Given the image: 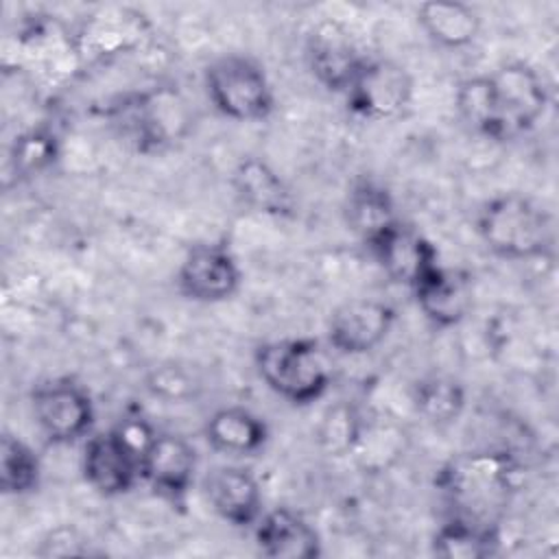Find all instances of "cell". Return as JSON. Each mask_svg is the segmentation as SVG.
<instances>
[{"instance_id":"cell-17","label":"cell","mask_w":559,"mask_h":559,"mask_svg":"<svg viewBox=\"0 0 559 559\" xmlns=\"http://www.w3.org/2000/svg\"><path fill=\"white\" fill-rule=\"evenodd\" d=\"M231 188L238 201L255 214L271 218H293L297 214L295 192L262 157H242L231 173Z\"/></svg>"},{"instance_id":"cell-29","label":"cell","mask_w":559,"mask_h":559,"mask_svg":"<svg viewBox=\"0 0 559 559\" xmlns=\"http://www.w3.org/2000/svg\"><path fill=\"white\" fill-rule=\"evenodd\" d=\"M155 395L164 400H183L192 395V380L175 365H162L148 376L146 384Z\"/></svg>"},{"instance_id":"cell-19","label":"cell","mask_w":559,"mask_h":559,"mask_svg":"<svg viewBox=\"0 0 559 559\" xmlns=\"http://www.w3.org/2000/svg\"><path fill=\"white\" fill-rule=\"evenodd\" d=\"M343 221L347 229L367 247L389 227H393L400 216L391 190L371 177H362L347 188L343 201Z\"/></svg>"},{"instance_id":"cell-13","label":"cell","mask_w":559,"mask_h":559,"mask_svg":"<svg viewBox=\"0 0 559 559\" xmlns=\"http://www.w3.org/2000/svg\"><path fill=\"white\" fill-rule=\"evenodd\" d=\"M367 251L391 282L406 288H415L424 275L441 264L432 240L402 218L367 245Z\"/></svg>"},{"instance_id":"cell-26","label":"cell","mask_w":559,"mask_h":559,"mask_svg":"<svg viewBox=\"0 0 559 559\" xmlns=\"http://www.w3.org/2000/svg\"><path fill=\"white\" fill-rule=\"evenodd\" d=\"M365 419L367 417L352 402L330 404L317 424V443L321 452H325L328 456L352 454L362 432Z\"/></svg>"},{"instance_id":"cell-6","label":"cell","mask_w":559,"mask_h":559,"mask_svg":"<svg viewBox=\"0 0 559 559\" xmlns=\"http://www.w3.org/2000/svg\"><path fill=\"white\" fill-rule=\"evenodd\" d=\"M31 415L52 445H72L94 432L96 406L90 391L70 376L37 382L28 393Z\"/></svg>"},{"instance_id":"cell-5","label":"cell","mask_w":559,"mask_h":559,"mask_svg":"<svg viewBox=\"0 0 559 559\" xmlns=\"http://www.w3.org/2000/svg\"><path fill=\"white\" fill-rule=\"evenodd\" d=\"M518 465L509 452H469L452 459L439 472V487L450 496L463 515L496 524L491 509L498 507L515 485Z\"/></svg>"},{"instance_id":"cell-9","label":"cell","mask_w":559,"mask_h":559,"mask_svg":"<svg viewBox=\"0 0 559 559\" xmlns=\"http://www.w3.org/2000/svg\"><path fill=\"white\" fill-rule=\"evenodd\" d=\"M199 469L197 448L181 435L159 432L142 454L140 476L142 483L173 509H181L194 487Z\"/></svg>"},{"instance_id":"cell-7","label":"cell","mask_w":559,"mask_h":559,"mask_svg":"<svg viewBox=\"0 0 559 559\" xmlns=\"http://www.w3.org/2000/svg\"><path fill=\"white\" fill-rule=\"evenodd\" d=\"M343 96L354 116L373 122L391 120L411 107L415 79L411 70L395 59L367 57Z\"/></svg>"},{"instance_id":"cell-30","label":"cell","mask_w":559,"mask_h":559,"mask_svg":"<svg viewBox=\"0 0 559 559\" xmlns=\"http://www.w3.org/2000/svg\"><path fill=\"white\" fill-rule=\"evenodd\" d=\"M116 435L124 441V445L142 461V454L146 452V448L151 445L153 437L157 435V430L140 415H129L122 417L116 426H114Z\"/></svg>"},{"instance_id":"cell-21","label":"cell","mask_w":559,"mask_h":559,"mask_svg":"<svg viewBox=\"0 0 559 559\" xmlns=\"http://www.w3.org/2000/svg\"><path fill=\"white\" fill-rule=\"evenodd\" d=\"M417 24L426 37L445 50H461L472 46L483 28L478 11L465 2H421L415 11Z\"/></svg>"},{"instance_id":"cell-22","label":"cell","mask_w":559,"mask_h":559,"mask_svg":"<svg viewBox=\"0 0 559 559\" xmlns=\"http://www.w3.org/2000/svg\"><path fill=\"white\" fill-rule=\"evenodd\" d=\"M498 524L450 515L432 535V552L441 559H485L498 552Z\"/></svg>"},{"instance_id":"cell-15","label":"cell","mask_w":559,"mask_h":559,"mask_svg":"<svg viewBox=\"0 0 559 559\" xmlns=\"http://www.w3.org/2000/svg\"><path fill=\"white\" fill-rule=\"evenodd\" d=\"M253 539L260 555L269 559H317L323 542L314 524L290 507H275L253 524Z\"/></svg>"},{"instance_id":"cell-1","label":"cell","mask_w":559,"mask_h":559,"mask_svg":"<svg viewBox=\"0 0 559 559\" xmlns=\"http://www.w3.org/2000/svg\"><path fill=\"white\" fill-rule=\"evenodd\" d=\"M548 103L544 76L522 59L504 61L487 74L467 76L454 92L459 118L491 142L526 135L544 118Z\"/></svg>"},{"instance_id":"cell-11","label":"cell","mask_w":559,"mask_h":559,"mask_svg":"<svg viewBox=\"0 0 559 559\" xmlns=\"http://www.w3.org/2000/svg\"><path fill=\"white\" fill-rule=\"evenodd\" d=\"M395 308L378 297H354L336 306L328 319V343L343 356L378 349L395 325Z\"/></svg>"},{"instance_id":"cell-27","label":"cell","mask_w":559,"mask_h":559,"mask_svg":"<svg viewBox=\"0 0 559 559\" xmlns=\"http://www.w3.org/2000/svg\"><path fill=\"white\" fill-rule=\"evenodd\" d=\"M360 467L367 472H384L389 465L384 456H404V435L393 426H382L380 421L365 419L362 432L352 450Z\"/></svg>"},{"instance_id":"cell-4","label":"cell","mask_w":559,"mask_h":559,"mask_svg":"<svg viewBox=\"0 0 559 559\" xmlns=\"http://www.w3.org/2000/svg\"><path fill=\"white\" fill-rule=\"evenodd\" d=\"M210 105L234 122H262L275 109V92L264 66L247 52H223L203 68Z\"/></svg>"},{"instance_id":"cell-25","label":"cell","mask_w":559,"mask_h":559,"mask_svg":"<svg viewBox=\"0 0 559 559\" xmlns=\"http://www.w3.org/2000/svg\"><path fill=\"white\" fill-rule=\"evenodd\" d=\"M59 135L48 127H33L13 138L7 157V170L17 179L41 175L59 159Z\"/></svg>"},{"instance_id":"cell-3","label":"cell","mask_w":559,"mask_h":559,"mask_svg":"<svg viewBox=\"0 0 559 559\" xmlns=\"http://www.w3.org/2000/svg\"><path fill=\"white\" fill-rule=\"evenodd\" d=\"M253 367L269 391L295 406L319 402L332 384L325 354L319 341L310 336L275 338L258 345Z\"/></svg>"},{"instance_id":"cell-16","label":"cell","mask_w":559,"mask_h":559,"mask_svg":"<svg viewBox=\"0 0 559 559\" xmlns=\"http://www.w3.org/2000/svg\"><path fill=\"white\" fill-rule=\"evenodd\" d=\"M421 314L441 330L459 325L472 310L474 286L465 271L437 264L411 288Z\"/></svg>"},{"instance_id":"cell-14","label":"cell","mask_w":559,"mask_h":559,"mask_svg":"<svg viewBox=\"0 0 559 559\" xmlns=\"http://www.w3.org/2000/svg\"><path fill=\"white\" fill-rule=\"evenodd\" d=\"M203 493L210 509L236 528H253L264 513L260 480L245 465H214L203 478Z\"/></svg>"},{"instance_id":"cell-24","label":"cell","mask_w":559,"mask_h":559,"mask_svg":"<svg viewBox=\"0 0 559 559\" xmlns=\"http://www.w3.org/2000/svg\"><path fill=\"white\" fill-rule=\"evenodd\" d=\"M41 483V461L37 452L13 432L0 437V491L4 496H28Z\"/></svg>"},{"instance_id":"cell-18","label":"cell","mask_w":559,"mask_h":559,"mask_svg":"<svg viewBox=\"0 0 559 559\" xmlns=\"http://www.w3.org/2000/svg\"><path fill=\"white\" fill-rule=\"evenodd\" d=\"M183 105L177 94L153 90L129 103V129L140 151H159L183 133Z\"/></svg>"},{"instance_id":"cell-23","label":"cell","mask_w":559,"mask_h":559,"mask_svg":"<svg viewBox=\"0 0 559 559\" xmlns=\"http://www.w3.org/2000/svg\"><path fill=\"white\" fill-rule=\"evenodd\" d=\"M411 402L415 413L435 428L452 426L467 406V391L461 380L445 373H428L413 384Z\"/></svg>"},{"instance_id":"cell-12","label":"cell","mask_w":559,"mask_h":559,"mask_svg":"<svg viewBox=\"0 0 559 559\" xmlns=\"http://www.w3.org/2000/svg\"><path fill=\"white\" fill-rule=\"evenodd\" d=\"M81 476L87 487L103 498L124 496L142 483L140 459L124 445L114 428L92 432L83 441Z\"/></svg>"},{"instance_id":"cell-8","label":"cell","mask_w":559,"mask_h":559,"mask_svg":"<svg viewBox=\"0 0 559 559\" xmlns=\"http://www.w3.org/2000/svg\"><path fill=\"white\" fill-rule=\"evenodd\" d=\"M175 284L188 301L223 304L240 290L242 269L227 242H194L179 262Z\"/></svg>"},{"instance_id":"cell-20","label":"cell","mask_w":559,"mask_h":559,"mask_svg":"<svg viewBox=\"0 0 559 559\" xmlns=\"http://www.w3.org/2000/svg\"><path fill=\"white\" fill-rule=\"evenodd\" d=\"M203 437L218 454L253 456L264 450L271 432L258 413L245 406H223L207 417Z\"/></svg>"},{"instance_id":"cell-10","label":"cell","mask_w":559,"mask_h":559,"mask_svg":"<svg viewBox=\"0 0 559 559\" xmlns=\"http://www.w3.org/2000/svg\"><path fill=\"white\" fill-rule=\"evenodd\" d=\"M306 63L314 81L334 94H345L365 63L352 31L334 17L319 20L306 35Z\"/></svg>"},{"instance_id":"cell-2","label":"cell","mask_w":559,"mask_h":559,"mask_svg":"<svg viewBox=\"0 0 559 559\" xmlns=\"http://www.w3.org/2000/svg\"><path fill=\"white\" fill-rule=\"evenodd\" d=\"M476 234L493 255L511 262L546 255L555 242L552 214L524 192H498L476 212Z\"/></svg>"},{"instance_id":"cell-28","label":"cell","mask_w":559,"mask_h":559,"mask_svg":"<svg viewBox=\"0 0 559 559\" xmlns=\"http://www.w3.org/2000/svg\"><path fill=\"white\" fill-rule=\"evenodd\" d=\"M35 555L41 559L87 557L92 555V548H90V539L74 524H59L39 539Z\"/></svg>"}]
</instances>
